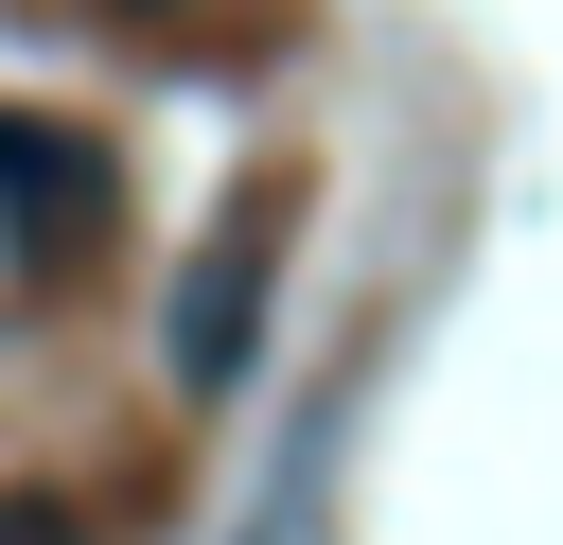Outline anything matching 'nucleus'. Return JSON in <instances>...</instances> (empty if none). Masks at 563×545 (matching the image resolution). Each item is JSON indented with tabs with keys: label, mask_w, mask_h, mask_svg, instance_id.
I'll list each match as a JSON object with an SVG mask.
<instances>
[{
	"label": "nucleus",
	"mask_w": 563,
	"mask_h": 545,
	"mask_svg": "<svg viewBox=\"0 0 563 545\" xmlns=\"http://www.w3.org/2000/svg\"><path fill=\"white\" fill-rule=\"evenodd\" d=\"M0 229H18V246L106 229V158H88L70 123H35V105H0Z\"/></svg>",
	"instance_id": "f03ea898"
},
{
	"label": "nucleus",
	"mask_w": 563,
	"mask_h": 545,
	"mask_svg": "<svg viewBox=\"0 0 563 545\" xmlns=\"http://www.w3.org/2000/svg\"><path fill=\"white\" fill-rule=\"evenodd\" d=\"M246 334H264V211H229L211 264L176 281V387H246Z\"/></svg>",
	"instance_id": "f257e3e1"
},
{
	"label": "nucleus",
	"mask_w": 563,
	"mask_h": 545,
	"mask_svg": "<svg viewBox=\"0 0 563 545\" xmlns=\"http://www.w3.org/2000/svg\"><path fill=\"white\" fill-rule=\"evenodd\" d=\"M106 18H176V0H106Z\"/></svg>",
	"instance_id": "7ed1b4c3"
}]
</instances>
